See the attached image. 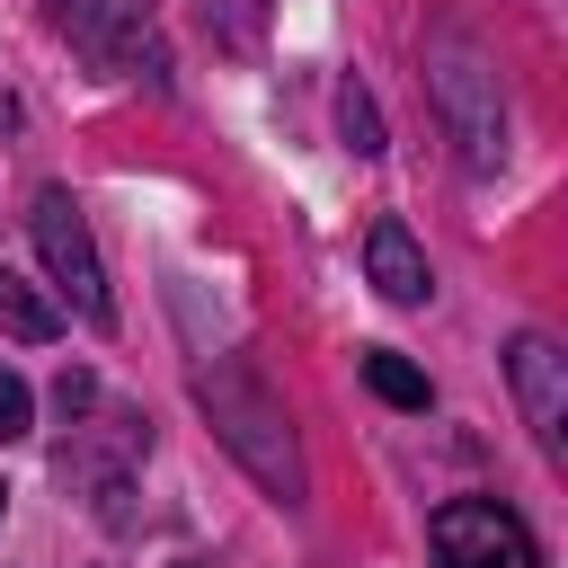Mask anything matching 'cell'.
<instances>
[{
	"label": "cell",
	"mask_w": 568,
	"mask_h": 568,
	"mask_svg": "<svg viewBox=\"0 0 568 568\" xmlns=\"http://www.w3.org/2000/svg\"><path fill=\"white\" fill-rule=\"evenodd\" d=\"M195 399H204L213 435L257 470V488L293 506V497H302V453H293L284 408L266 399V382H257V373H240V364H195Z\"/></svg>",
	"instance_id": "6da1fadb"
},
{
	"label": "cell",
	"mask_w": 568,
	"mask_h": 568,
	"mask_svg": "<svg viewBox=\"0 0 568 568\" xmlns=\"http://www.w3.org/2000/svg\"><path fill=\"white\" fill-rule=\"evenodd\" d=\"M0 497H9V488H0Z\"/></svg>",
	"instance_id": "8fae6325"
},
{
	"label": "cell",
	"mask_w": 568,
	"mask_h": 568,
	"mask_svg": "<svg viewBox=\"0 0 568 568\" xmlns=\"http://www.w3.org/2000/svg\"><path fill=\"white\" fill-rule=\"evenodd\" d=\"M364 382H373V399H390V408H426L435 390H426V373L408 364V355H390V346H373L364 355Z\"/></svg>",
	"instance_id": "ba28073f"
},
{
	"label": "cell",
	"mask_w": 568,
	"mask_h": 568,
	"mask_svg": "<svg viewBox=\"0 0 568 568\" xmlns=\"http://www.w3.org/2000/svg\"><path fill=\"white\" fill-rule=\"evenodd\" d=\"M0 328H9L18 346H44V337H62V311H53L27 275H9V266H0Z\"/></svg>",
	"instance_id": "52a82bcc"
},
{
	"label": "cell",
	"mask_w": 568,
	"mask_h": 568,
	"mask_svg": "<svg viewBox=\"0 0 568 568\" xmlns=\"http://www.w3.org/2000/svg\"><path fill=\"white\" fill-rule=\"evenodd\" d=\"M435 568H541V550L497 497H453L435 506Z\"/></svg>",
	"instance_id": "277c9868"
},
{
	"label": "cell",
	"mask_w": 568,
	"mask_h": 568,
	"mask_svg": "<svg viewBox=\"0 0 568 568\" xmlns=\"http://www.w3.org/2000/svg\"><path fill=\"white\" fill-rule=\"evenodd\" d=\"M27 417H36V399H27V382L0 364V444H18V435H27Z\"/></svg>",
	"instance_id": "30bf717a"
},
{
	"label": "cell",
	"mask_w": 568,
	"mask_h": 568,
	"mask_svg": "<svg viewBox=\"0 0 568 568\" xmlns=\"http://www.w3.org/2000/svg\"><path fill=\"white\" fill-rule=\"evenodd\" d=\"M506 373H515V390H524V417H532L541 453H559V426H568V382H559V346H550V337H515Z\"/></svg>",
	"instance_id": "5b68a950"
},
{
	"label": "cell",
	"mask_w": 568,
	"mask_h": 568,
	"mask_svg": "<svg viewBox=\"0 0 568 568\" xmlns=\"http://www.w3.org/2000/svg\"><path fill=\"white\" fill-rule=\"evenodd\" d=\"M337 133H346V151H355V160H373V151H382V115H373V98H364L355 80L337 89Z\"/></svg>",
	"instance_id": "9c48e42d"
},
{
	"label": "cell",
	"mask_w": 568,
	"mask_h": 568,
	"mask_svg": "<svg viewBox=\"0 0 568 568\" xmlns=\"http://www.w3.org/2000/svg\"><path fill=\"white\" fill-rule=\"evenodd\" d=\"M364 266H373V284H382V302H426L435 293V275H426V248L408 240V222H373L364 231Z\"/></svg>",
	"instance_id": "8992f818"
},
{
	"label": "cell",
	"mask_w": 568,
	"mask_h": 568,
	"mask_svg": "<svg viewBox=\"0 0 568 568\" xmlns=\"http://www.w3.org/2000/svg\"><path fill=\"white\" fill-rule=\"evenodd\" d=\"M27 231H36L44 275L80 302V320H115V302H106V266H98V240H89V222H80V204H71L62 186H44V195H36Z\"/></svg>",
	"instance_id": "3957f363"
},
{
	"label": "cell",
	"mask_w": 568,
	"mask_h": 568,
	"mask_svg": "<svg viewBox=\"0 0 568 568\" xmlns=\"http://www.w3.org/2000/svg\"><path fill=\"white\" fill-rule=\"evenodd\" d=\"M435 106H444V133L462 142V169H497V160H506L497 71H488L470 44H435Z\"/></svg>",
	"instance_id": "7a4b0ae2"
}]
</instances>
